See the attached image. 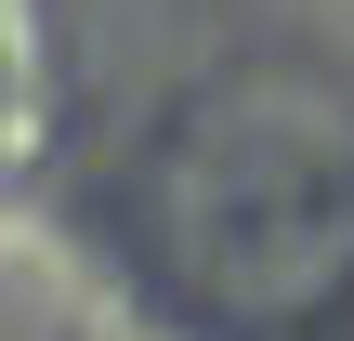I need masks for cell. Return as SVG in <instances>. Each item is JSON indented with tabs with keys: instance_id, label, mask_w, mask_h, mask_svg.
<instances>
[{
	"instance_id": "1",
	"label": "cell",
	"mask_w": 354,
	"mask_h": 341,
	"mask_svg": "<svg viewBox=\"0 0 354 341\" xmlns=\"http://www.w3.org/2000/svg\"><path fill=\"white\" fill-rule=\"evenodd\" d=\"M158 250L223 315H289V302L342 289V263H354V131H342V105L302 92V79L223 92L158 171Z\"/></svg>"
}]
</instances>
